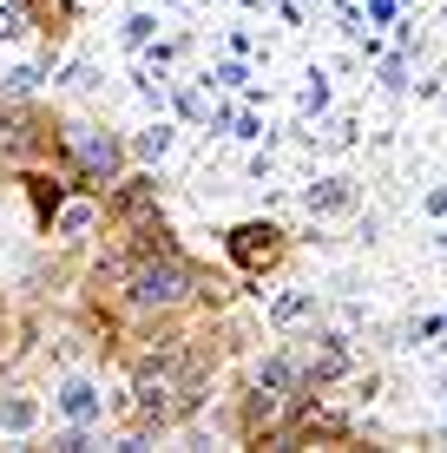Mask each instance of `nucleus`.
<instances>
[{
  "mask_svg": "<svg viewBox=\"0 0 447 453\" xmlns=\"http://www.w3.org/2000/svg\"><path fill=\"white\" fill-rule=\"evenodd\" d=\"M119 303L132 316H184L197 303V263H184V250H158V257H138Z\"/></svg>",
  "mask_w": 447,
  "mask_h": 453,
  "instance_id": "nucleus-1",
  "label": "nucleus"
},
{
  "mask_svg": "<svg viewBox=\"0 0 447 453\" xmlns=\"http://www.w3.org/2000/svg\"><path fill=\"white\" fill-rule=\"evenodd\" d=\"M66 158L59 125L27 99H0V165H53Z\"/></svg>",
  "mask_w": 447,
  "mask_h": 453,
  "instance_id": "nucleus-2",
  "label": "nucleus"
},
{
  "mask_svg": "<svg viewBox=\"0 0 447 453\" xmlns=\"http://www.w3.org/2000/svg\"><path fill=\"white\" fill-rule=\"evenodd\" d=\"M59 165H66L86 191H105V184L126 171V145H119L112 132H99V125H80V132L66 138V158H59Z\"/></svg>",
  "mask_w": 447,
  "mask_h": 453,
  "instance_id": "nucleus-3",
  "label": "nucleus"
},
{
  "mask_svg": "<svg viewBox=\"0 0 447 453\" xmlns=\"http://www.w3.org/2000/svg\"><path fill=\"white\" fill-rule=\"evenodd\" d=\"M224 250H230V263H237L243 276H270L276 263L289 257V243H283V230H276V224H237L224 237Z\"/></svg>",
  "mask_w": 447,
  "mask_h": 453,
  "instance_id": "nucleus-4",
  "label": "nucleus"
},
{
  "mask_svg": "<svg viewBox=\"0 0 447 453\" xmlns=\"http://www.w3.org/2000/svg\"><path fill=\"white\" fill-rule=\"evenodd\" d=\"M99 211H105L112 230H138L145 217H158V184L151 178H112L105 197H99Z\"/></svg>",
  "mask_w": 447,
  "mask_h": 453,
  "instance_id": "nucleus-5",
  "label": "nucleus"
},
{
  "mask_svg": "<svg viewBox=\"0 0 447 453\" xmlns=\"http://www.w3.org/2000/svg\"><path fill=\"white\" fill-rule=\"evenodd\" d=\"M289 355H297L303 381H316V388H329V381H343V374H349V342L343 335H310L303 349H289Z\"/></svg>",
  "mask_w": 447,
  "mask_h": 453,
  "instance_id": "nucleus-6",
  "label": "nucleus"
},
{
  "mask_svg": "<svg viewBox=\"0 0 447 453\" xmlns=\"http://www.w3.org/2000/svg\"><path fill=\"white\" fill-rule=\"evenodd\" d=\"M53 230H59L66 243H86V237H99V230H105V211L92 204V197H73V204L53 211Z\"/></svg>",
  "mask_w": 447,
  "mask_h": 453,
  "instance_id": "nucleus-7",
  "label": "nucleus"
},
{
  "mask_svg": "<svg viewBox=\"0 0 447 453\" xmlns=\"http://www.w3.org/2000/svg\"><path fill=\"white\" fill-rule=\"evenodd\" d=\"M132 243L126 237H112V243H105L99 250V257H92V289H126V276H132Z\"/></svg>",
  "mask_w": 447,
  "mask_h": 453,
  "instance_id": "nucleus-8",
  "label": "nucleus"
},
{
  "mask_svg": "<svg viewBox=\"0 0 447 453\" xmlns=\"http://www.w3.org/2000/svg\"><path fill=\"white\" fill-rule=\"evenodd\" d=\"M27 197H34V217H40V224H53V211L66 204V191H59L46 171H27Z\"/></svg>",
  "mask_w": 447,
  "mask_h": 453,
  "instance_id": "nucleus-9",
  "label": "nucleus"
},
{
  "mask_svg": "<svg viewBox=\"0 0 447 453\" xmlns=\"http://www.w3.org/2000/svg\"><path fill=\"white\" fill-rule=\"evenodd\" d=\"M59 408H66V414H73V420L86 427V420L99 414V401H92V381H80V374H73V381L59 388Z\"/></svg>",
  "mask_w": 447,
  "mask_h": 453,
  "instance_id": "nucleus-10",
  "label": "nucleus"
},
{
  "mask_svg": "<svg viewBox=\"0 0 447 453\" xmlns=\"http://www.w3.org/2000/svg\"><path fill=\"white\" fill-rule=\"evenodd\" d=\"M230 296H237V289H230V276L197 270V303H204V309H230Z\"/></svg>",
  "mask_w": 447,
  "mask_h": 453,
  "instance_id": "nucleus-11",
  "label": "nucleus"
},
{
  "mask_svg": "<svg viewBox=\"0 0 447 453\" xmlns=\"http://www.w3.org/2000/svg\"><path fill=\"white\" fill-rule=\"evenodd\" d=\"M0 427H7V434L34 427V401H27V395H7V401H0Z\"/></svg>",
  "mask_w": 447,
  "mask_h": 453,
  "instance_id": "nucleus-12",
  "label": "nucleus"
},
{
  "mask_svg": "<svg viewBox=\"0 0 447 453\" xmlns=\"http://www.w3.org/2000/svg\"><path fill=\"white\" fill-rule=\"evenodd\" d=\"M27 7L40 13V27H46V34H66V20H73V7H66V0H27Z\"/></svg>",
  "mask_w": 447,
  "mask_h": 453,
  "instance_id": "nucleus-13",
  "label": "nucleus"
},
{
  "mask_svg": "<svg viewBox=\"0 0 447 453\" xmlns=\"http://www.w3.org/2000/svg\"><path fill=\"white\" fill-rule=\"evenodd\" d=\"M310 296H283V303H276V329H297V322H310Z\"/></svg>",
  "mask_w": 447,
  "mask_h": 453,
  "instance_id": "nucleus-14",
  "label": "nucleus"
},
{
  "mask_svg": "<svg viewBox=\"0 0 447 453\" xmlns=\"http://www.w3.org/2000/svg\"><path fill=\"white\" fill-rule=\"evenodd\" d=\"M7 342H13V329H7V316H0V355H7Z\"/></svg>",
  "mask_w": 447,
  "mask_h": 453,
  "instance_id": "nucleus-15",
  "label": "nucleus"
}]
</instances>
